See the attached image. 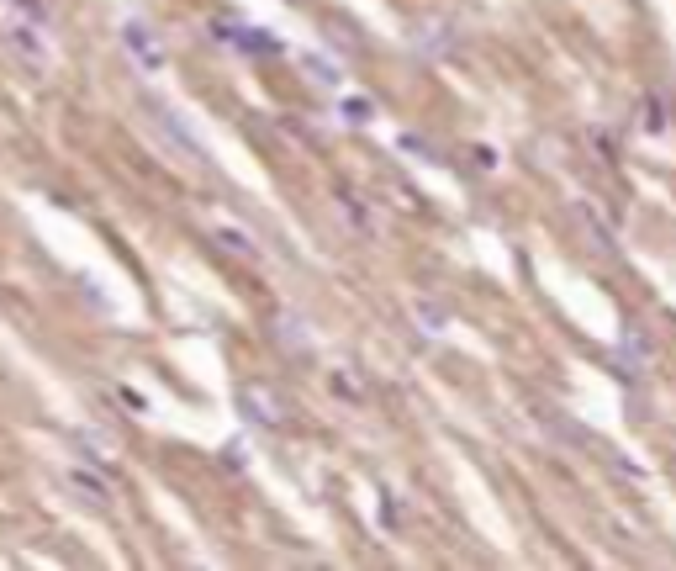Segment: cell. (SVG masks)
I'll return each instance as SVG.
<instances>
[{
  "label": "cell",
  "mask_w": 676,
  "mask_h": 571,
  "mask_svg": "<svg viewBox=\"0 0 676 571\" xmlns=\"http://www.w3.org/2000/svg\"><path fill=\"white\" fill-rule=\"evenodd\" d=\"M11 6H22V11H27V22H37V27L48 22V6H43V0H11Z\"/></svg>",
  "instance_id": "30bf717a"
},
{
  "label": "cell",
  "mask_w": 676,
  "mask_h": 571,
  "mask_svg": "<svg viewBox=\"0 0 676 571\" xmlns=\"http://www.w3.org/2000/svg\"><path fill=\"white\" fill-rule=\"evenodd\" d=\"M307 69H312V75H317V85H333L338 75H333V69L323 64V59H307Z\"/></svg>",
  "instance_id": "8fae6325"
},
{
  "label": "cell",
  "mask_w": 676,
  "mask_h": 571,
  "mask_svg": "<svg viewBox=\"0 0 676 571\" xmlns=\"http://www.w3.org/2000/svg\"><path fill=\"white\" fill-rule=\"evenodd\" d=\"M640 133H650V138H661V133H666V106L655 101V96H645V101H640Z\"/></svg>",
  "instance_id": "8992f818"
},
{
  "label": "cell",
  "mask_w": 676,
  "mask_h": 571,
  "mask_svg": "<svg viewBox=\"0 0 676 571\" xmlns=\"http://www.w3.org/2000/svg\"><path fill=\"white\" fill-rule=\"evenodd\" d=\"M6 38H11V48H22L32 64H43V43H37V22H6Z\"/></svg>",
  "instance_id": "3957f363"
},
{
  "label": "cell",
  "mask_w": 676,
  "mask_h": 571,
  "mask_svg": "<svg viewBox=\"0 0 676 571\" xmlns=\"http://www.w3.org/2000/svg\"><path fill=\"white\" fill-rule=\"evenodd\" d=\"M238 402H243V413H254L259 423H280V418H286V413H280L265 392H254V386H243V392H238Z\"/></svg>",
  "instance_id": "277c9868"
},
{
  "label": "cell",
  "mask_w": 676,
  "mask_h": 571,
  "mask_svg": "<svg viewBox=\"0 0 676 571\" xmlns=\"http://www.w3.org/2000/svg\"><path fill=\"white\" fill-rule=\"evenodd\" d=\"M122 38H127V48H133V53H138V59L148 64V69H154V64H159V48H154V38H148V27H127V32H122Z\"/></svg>",
  "instance_id": "52a82bcc"
},
{
  "label": "cell",
  "mask_w": 676,
  "mask_h": 571,
  "mask_svg": "<svg viewBox=\"0 0 676 571\" xmlns=\"http://www.w3.org/2000/svg\"><path fill=\"white\" fill-rule=\"evenodd\" d=\"M344 217L354 223V233H360V238H370V233H375V217H370V207H365L360 196H344Z\"/></svg>",
  "instance_id": "9c48e42d"
},
{
  "label": "cell",
  "mask_w": 676,
  "mask_h": 571,
  "mask_svg": "<svg viewBox=\"0 0 676 571\" xmlns=\"http://www.w3.org/2000/svg\"><path fill=\"white\" fill-rule=\"evenodd\" d=\"M69 487L80 497H90V508H111V503H117V487H111L106 476H96L90 466H69Z\"/></svg>",
  "instance_id": "7a4b0ae2"
},
{
  "label": "cell",
  "mask_w": 676,
  "mask_h": 571,
  "mask_svg": "<svg viewBox=\"0 0 676 571\" xmlns=\"http://www.w3.org/2000/svg\"><path fill=\"white\" fill-rule=\"evenodd\" d=\"M212 238H217L228 254H238V260H254V238H243L238 228H212Z\"/></svg>",
  "instance_id": "ba28073f"
},
{
  "label": "cell",
  "mask_w": 676,
  "mask_h": 571,
  "mask_svg": "<svg viewBox=\"0 0 676 571\" xmlns=\"http://www.w3.org/2000/svg\"><path fill=\"white\" fill-rule=\"evenodd\" d=\"M148 112H154V127L164 133V143H175V154H185V159H191L196 170H201V164H206V154H201V143H196V138L180 127V117H175V112H164V106H148Z\"/></svg>",
  "instance_id": "6da1fadb"
},
{
  "label": "cell",
  "mask_w": 676,
  "mask_h": 571,
  "mask_svg": "<svg viewBox=\"0 0 676 571\" xmlns=\"http://www.w3.org/2000/svg\"><path fill=\"white\" fill-rule=\"evenodd\" d=\"M576 217H581V228H587V233H592V244H597V254H613V233H608L603 223H597V207H592V201H581V207H576Z\"/></svg>",
  "instance_id": "5b68a950"
}]
</instances>
